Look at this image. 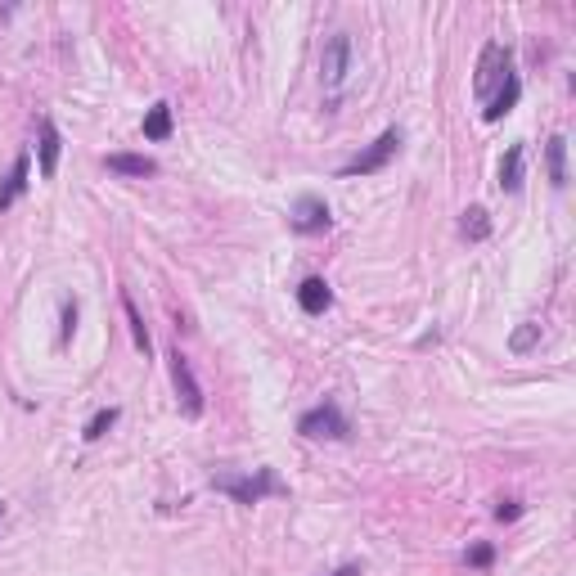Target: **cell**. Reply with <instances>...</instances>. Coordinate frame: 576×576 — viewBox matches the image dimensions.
Wrapping results in <instances>:
<instances>
[{"label":"cell","mask_w":576,"mask_h":576,"mask_svg":"<svg viewBox=\"0 0 576 576\" xmlns=\"http://www.w3.org/2000/svg\"><path fill=\"white\" fill-rule=\"evenodd\" d=\"M513 72V54L504 50L500 41H486L482 45V54H477V77H473V90H477V99H491L495 90H500V81Z\"/></svg>","instance_id":"obj_5"},{"label":"cell","mask_w":576,"mask_h":576,"mask_svg":"<svg viewBox=\"0 0 576 576\" xmlns=\"http://www.w3.org/2000/svg\"><path fill=\"white\" fill-rule=\"evenodd\" d=\"M518 99H522V77H518V72H509V77L500 81V90L486 99L482 117H486V122H500V117H509L513 108H518Z\"/></svg>","instance_id":"obj_10"},{"label":"cell","mask_w":576,"mask_h":576,"mask_svg":"<svg viewBox=\"0 0 576 576\" xmlns=\"http://www.w3.org/2000/svg\"><path fill=\"white\" fill-rule=\"evenodd\" d=\"M167 135H171V104H167V99H158V104L144 113V140L158 144V140H167Z\"/></svg>","instance_id":"obj_16"},{"label":"cell","mask_w":576,"mask_h":576,"mask_svg":"<svg viewBox=\"0 0 576 576\" xmlns=\"http://www.w3.org/2000/svg\"><path fill=\"white\" fill-rule=\"evenodd\" d=\"M122 306H126V324H131V338H135V347H140L144 356H149V351H153V342H149V329H144L140 311H135V302H131V297H126V293H122Z\"/></svg>","instance_id":"obj_18"},{"label":"cell","mask_w":576,"mask_h":576,"mask_svg":"<svg viewBox=\"0 0 576 576\" xmlns=\"http://www.w3.org/2000/svg\"><path fill=\"white\" fill-rule=\"evenodd\" d=\"M495 518H500V522H518L522 518V504L518 500H495Z\"/></svg>","instance_id":"obj_22"},{"label":"cell","mask_w":576,"mask_h":576,"mask_svg":"<svg viewBox=\"0 0 576 576\" xmlns=\"http://www.w3.org/2000/svg\"><path fill=\"white\" fill-rule=\"evenodd\" d=\"M297 306H302L306 315H324L333 306V288L324 275H306L302 284H297Z\"/></svg>","instance_id":"obj_11"},{"label":"cell","mask_w":576,"mask_h":576,"mask_svg":"<svg viewBox=\"0 0 576 576\" xmlns=\"http://www.w3.org/2000/svg\"><path fill=\"white\" fill-rule=\"evenodd\" d=\"M0 522H5V504H0Z\"/></svg>","instance_id":"obj_24"},{"label":"cell","mask_w":576,"mask_h":576,"mask_svg":"<svg viewBox=\"0 0 576 576\" xmlns=\"http://www.w3.org/2000/svg\"><path fill=\"white\" fill-rule=\"evenodd\" d=\"M297 432L311 441H347L351 437V419L342 414L338 401H320L311 410L297 414Z\"/></svg>","instance_id":"obj_2"},{"label":"cell","mask_w":576,"mask_h":576,"mask_svg":"<svg viewBox=\"0 0 576 576\" xmlns=\"http://www.w3.org/2000/svg\"><path fill=\"white\" fill-rule=\"evenodd\" d=\"M104 167L113 176H131V180H144V176H158V162L144 158V153H108Z\"/></svg>","instance_id":"obj_13"},{"label":"cell","mask_w":576,"mask_h":576,"mask_svg":"<svg viewBox=\"0 0 576 576\" xmlns=\"http://www.w3.org/2000/svg\"><path fill=\"white\" fill-rule=\"evenodd\" d=\"M288 225H293L297 234H324L333 225V212L320 194H302L293 203V212H288Z\"/></svg>","instance_id":"obj_7"},{"label":"cell","mask_w":576,"mask_h":576,"mask_svg":"<svg viewBox=\"0 0 576 576\" xmlns=\"http://www.w3.org/2000/svg\"><path fill=\"white\" fill-rule=\"evenodd\" d=\"M351 59H356V45H351V36L347 32H333L329 41H324V50H320V81H324V90H329V95H338V90L347 86Z\"/></svg>","instance_id":"obj_3"},{"label":"cell","mask_w":576,"mask_h":576,"mask_svg":"<svg viewBox=\"0 0 576 576\" xmlns=\"http://www.w3.org/2000/svg\"><path fill=\"white\" fill-rule=\"evenodd\" d=\"M464 563H468V567H491V563H495V545H486V540H482V545H468Z\"/></svg>","instance_id":"obj_21"},{"label":"cell","mask_w":576,"mask_h":576,"mask_svg":"<svg viewBox=\"0 0 576 576\" xmlns=\"http://www.w3.org/2000/svg\"><path fill=\"white\" fill-rule=\"evenodd\" d=\"M329 576H360V563H342V567H333Z\"/></svg>","instance_id":"obj_23"},{"label":"cell","mask_w":576,"mask_h":576,"mask_svg":"<svg viewBox=\"0 0 576 576\" xmlns=\"http://www.w3.org/2000/svg\"><path fill=\"white\" fill-rule=\"evenodd\" d=\"M77 315H81L77 297H63V324H59V347H68V342H72V333H77Z\"/></svg>","instance_id":"obj_20"},{"label":"cell","mask_w":576,"mask_h":576,"mask_svg":"<svg viewBox=\"0 0 576 576\" xmlns=\"http://www.w3.org/2000/svg\"><path fill=\"white\" fill-rule=\"evenodd\" d=\"M401 140H405V135H401V126H387V131L378 135V140L369 144L365 153H356V158H351L347 167L338 171V176H342V180H351V176H374V171H383L387 162H392L396 153H401Z\"/></svg>","instance_id":"obj_4"},{"label":"cell","mask_w":576,"mask_h":576,"mask_svg":"<svg viewBox=\"0 0 576 576\" xmlns=\"http://www.w3.org/2000/svg\"><path fill=\"white\" fill-rule=\"evenodd\" d=\"M117 414H122L117 405H104V410L90 414V423H86V441H99V437H104V432L117 423Z\"/></svg>","instance_id":"obj_19"},{"label":"cell","mask_w":576,"mask_h":576,"mask_svg":"<svg viewBox=\"0 0 576 576\" xmlns=\"http://www.w3.org/2000/svg\"><path fill=\"white\" fill-rule=\"evenodd\" d=\"M522 180H527V144L518 140V144H509V149H504L500 180H495V185H500V194H518Z\"/></svg>","instance_id":"obj_9"},{"label":"cell","mask_w":576,"mask_h":576,"mask_svg":"<svg viewBox=\"0 0 576 576\" xmlns=\"http://www.w3.org/2000/svg\"><path fill=\"white\" fill-rule=\"evenodd\" d=\"M459 234H464L468 243H482V239H491V212H486L482 203L464 207V216H459Z\"/></svg>","instance_id":"obj_15"},{"label":"cell","mask_w":576,"mask_h":576,"mask_svg":"<svg viewBox=\"0 0 576 576\" xmlns=\"http://www.w3.org/2000/svg\"><path fill=\"white\" fill-rule=\"evenodd\" d=\"M212 491L230 495L234 504H261L270 495H288L275 468H257V473H212Z\"/></svg>","instance_id":"obj_1"},{"label":"cell","mask_w":576,"mask_h":576,"mask_svg":"<svg viewBox=\"0 0 576 576\" xmlns=\"http://www.w3.org/2000/svg\"><path fill=\"white\" fill-rule=\"evenodd\" d=\"M32 158H27V153H18L14 158V167H9V176L0 180V212H5V207H14L18 198L27 194V185H32Z\"/></svg>","instance_id":"obj_12"},{"label":"cell","mask_w":576,"mask_h":576,"mask_svg":"<svg viewBox=\"0 0 576 576\" xmlns=\"http://www.w3.org/2000/svg\"><path fill=\"white\" fill-rule=\"evenodd\" d=\"M545 167H549V185L567 189V135H549L545 140Z\"/></svg>","instance_id":"obj_14"},{"label":"cell","mask_w":576,"mask_h":576,"mask_svg":"<svg viewBox=\"0 0 576 576\" xmlns=\"http://www.w3.org/2000/svg\"><path fill=\"white\" fill-rule=\"evenodd\" d=\"M59 153H63L59 126H54V117H41L36 122V167H41V180L59 176Z\"/></svg>","instance_id":"obj_8"},{"label":"cell","mask_w":576,"mask_h":576,"mask_svg":"<svg viewBox=\"0 0 576 576\" xmlns=\"http://www.w3.org/2000/svg\"><path fill=\"white\" fill-rule=\"evenodd\" d=\"M540 338H545V329H540V320H522L518 329H513V338H509V351H513V356H527V351L536 347Z\"/></svg>","instance_id":"obj_17"},{"label":"cell","mask_w":576,"mask_h":576,"mask_svg":"<svg viewBox=\"0 0 576 576\" xmlns=\"http://www.w3.org/2000/svg\"><path fill=\"white\" fill-rule=\"evenodd\" d=\"M171 383H176V401H180V414L185 419H198L203 414V387H198V378H194V369H189V356L185 351H171Z\"/></svg>","instance_id":"obj_6"}]
</instances>
